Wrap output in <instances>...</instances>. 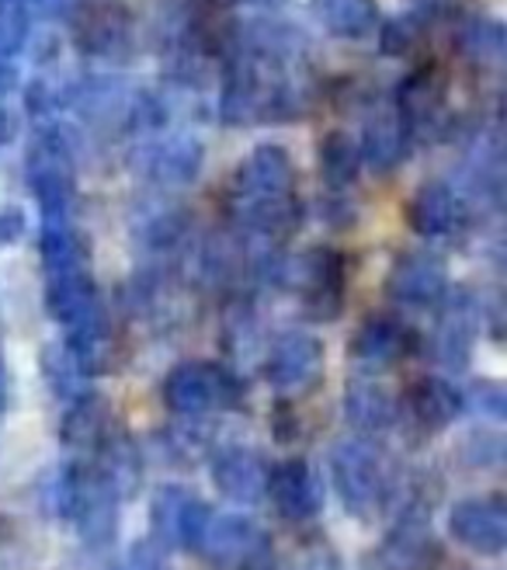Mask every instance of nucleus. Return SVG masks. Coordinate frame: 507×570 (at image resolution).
I'll return each mask as SVG.
<instances>
[{
  "mask_svg": "<svg viewBox=\"0 0 507 570\" xmlns=\"http://www.w3.org/2000/svg\"><path fill=\"white\" fill-rule=\"evenodd\" d=\"M199 550L219 567V570H243L247 563H254L258 557L268 553V539L265 532L247 522V519H219L206 525L202 539H199Z\"/></svg>",
  "mask_w": 507,
  "mask_h": 570,
  "instance_id": "f257e3e1",
  "label": "nucleus"
},
{
  "mask_svg": "<svg viewBox=\"0 0 507 570\" xmlns=\"http://www.w3.org/2000/svg\"><path fill=\"white\" fill-rule=\"evenodd\" d=\"M448 532L466 550L497 557L507 547V515L500 501H463L453 508V519H448Z\"/></svg>",
  "mask_w": 507,
  "mask_h": 570,
  "instance_id": "f03ea898",
  "label": "nucleus"
},
{
  "mask_svg": "<svg viewBox=\"0 0 507 570\" xmlns=\"http://www.w3.org/2000/svg\"><path fill=\"white\" fill-rule=\"evenodd\" d=\"M153 525L167 550H199V539L209 525V508L181 491H167L153 504Z\"/></svg>",
  "mask_w": 507,
  "mask_h": 570,
  "instance_id": "7ed1b4c3",
  "label": "nucleus"
},
{
  "mask_svg": "<svg viewBox=\"0 0 507 570\" xmlns=\"http://www.w3.org/2000/svg\"><path fill=\"white\" fill-rule=\"evenodd\" d=\"M275 501L281 515L302 522V519H314L320 511V488H317V480L309 476V470L286 466L275 476Z\"/></svg>",
  "mask_w": 507,
  "mask_h": 570,
  "instance_id": "20e7f679",
  "label": "nucleus"
},
{
  "mask_svg": "<svg viewBox=\"0 0 507 570\" xmlns=\"http://www.w3.org/2000/svg\"><path fill=\"white\" fill-rule=\"evenodd\" d=\"M116 570H167V560L157 550V543H136L122 557V563H116Z\"/></svg>",
  "mask_w": 507,
  "mask_h": 570,
  "instance_id": "39448f33",
  "label": "nucleus"
}]
</instances>
